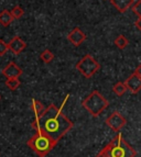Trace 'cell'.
Listing matches in <instances>:
<instances>
[{"label": "cell", "instance_id": "obj_1", "mask_svg": "<svg viewBox=\"0 0 141 157\" xmlns=\"http://www.w3.org/2000/svg\"><path fill=\"white\" fill-rule=\"evenodd\" d=\"M68 97L70 96L64 100V105ZM63 105L58 108L53 103L50 105L39 118H35L32 123V128L35 132H44L58 143V141L74 126L73 122L63 113Z\"/></svg>", "mask_w": 141, "mask_h": 157}, {"label": "cell", "instance_id": "obj_2", "mask_svg": "<svg viewBox=\"0 0 141 157\" xmlns=\"http://www.w3.org/2000/svg\"><path fill=\"white\" fill-rule=\"evenodd\" d=\"M136 151L125 141L120 133H118L96 157H136Z\"/></svg>", "mask_w": 141, "mask_h": 157}, {"label": "cell", "instance_id": "obj_3", "mask_svg": "<svg viewBox=\"0 0 141 157\" xmlns=\"http://www.w3.org/2000/svg\"><path fill=\"white\" fill-rule=\"evenodd\" d=\"M26 144L39 157H45L56 146L58 142L44 132H35Z\"/></svg>", "mask_w": 141, "mask_h": 157}, {"label": "cell", "instance_id": "obj_4", "mask_svg": "<svg viewBox=\"0 0 141 157\" xmlns=\"http://www.w3.org/2000/svg\"><path fill=\"white\" fill-rule=\"evenodd\" d=\"M82 105L84 107V109H86L88 111V113L91 117L97 118L107 109L109 102L99 91L94 90L83 100Z\"/></svg>", "mask_w": 141, "mask_h": 157}, {"label": "cell", "instance_id": "obj_5", "mask_svg": "<svg viewBox=\"0 0 141 157\" xmlns=\"http://www.w3.org/2000/svg\"><path fill=\"white\" fill-rule=\"evenodd\" d=\"M75 68L85 78H91L100 69V64L91 54H86L76 64Z\"/></svg>", "mask_w": 141, "mask_h": 157}, {"label": "cell", "instance_id": "obj_6", "mask_svg": "<svg viewBox=\"0 0 141 157\" xmlns=\"http://www.w3.org/2000/svg\"><path fill=\"white\" fill-rule=\"evenodd\" d=\"M106 124L111 128L112 131L115 132H119L123 126L126 125L127 123V120L126 118L121 114L120 112H118V111H114L106 119Z\"/></svg>", "mask_w": 141, "mask_h": 157}, {"label": "cell", "instance_id": "obj_7", "mask_svg": "<svg viewBox=\"0 0 141 157\" xmlns=\"http://www.w3.org/2000/svg\"><path fill=\"white\" fill-rule=\"evenodd\" d=\"M125 84L131 94H138L141 90V77L135 71L125 80Z\"/></svg>", "mask_w": 141, "mask_h": 157}, {"label": "cell", "instance_id": "obj_8", "mask_svg": "<svg viewBox=\"0 0 141 157\" xmlns=\"http://www.w3.org/2000/svg\"><path fill=\"white\" fill-rule=\"evenodd\" d=\"M67 40L70 44H73L74 46L77 47L85 42L86 35H85V33H84L79 28H74V29L68 33Z\"/></svg>", "mask_w": 141, "mask_h": 157}, {"label": "cell", "instance_id": "obj_9", "mask_svg": "<svg viewBox=\"0 0 141 157\" xmlns=\"http://www.w3.org/2000/svg\"><path fill=\"white\" fill-rule=\"evenodd\" d=\"M1 73L6 78H19L23 71L14 62H9V64L3 68Z\"/></svg>", "mask_w": 141, "mask_h": 157}, {"label": "cell", "instance_id": "obj_10", "mask_svg": "<svg viewBox=\"0 0 141 157\" xmlns=\"http://www.w3.org/2000/svg\"><path fill=\"white\" fill-rule=\"evenodd\" d=\"M8 45H9V50H10L14 55L21 54L26 47V42H24L20 36H18V35H17V36H13L10 42L8 43Z\"/></svg>", "mask_w": 141, "mask_h": 157}, {"label": "cell", "instance_id": "obj_11", "mask_svg": "<svg viewBox=\"0 0 141 157\" xmlns=\"http://www.w3.org/2000/svg\"><path fill=\"white\" fill-rule=\"evenodd\" d=\"M110 2L120 13H125L131 6L135 5L133 0H110Z\"/></svg>", "mask_w": 141, "mask_h": 157}, {"label": "cell", "instance_id": "obj_12", "mask_svg": "<svg viewBox=\"0 0 141 157\" xmlns=\"http://www.w3.org/2000/svg\"><path fill=\"white\" fill-rule=\"evenodd\" d=\"M13 20H14V18L11 14V11L5 9L0 12V24L2 26H9L12 23Z\"/></svg>", "mask_w": 141, "mask_h": 157}, {"label": "cell", "instance_id": "obj_13", "mask_svg": "<svg viewBox=\"0 0 141 157\" xmlns=\"http://www.w3.org/2000/svg\"><path fill=\"white\" fill-rule=\"evenodd\" d=\"M31 109H32V111H33L34 117H35V118H39L40 115L44 112V110H45L44 105H42L40 101H38V100H35V99H32V101H31Z\"/></svg>", "mask_w": 141, "mask_h": 157}, {"label": "cell", "instance_id": "obj_14", "mask_svg": "<svg viewBox=\"0 0 141 157\" xmlns=\"http://www.w3.org/2000/svg\"><path fill=\"white\" fill-rule=\"evenodd\" d=\"M127 90H128V88H127L126 84H125V82H121V81H118V82H116V84L114 85V87H112V91L115 92L118 97H121V96H123Z\"/></svg>", "mask_w": 141, "mask_h": 157}, {"label": "cell", "instance_id": "obj_15", "mask_svg": "<svg viewBox=\"0 0 141 157\" xmlns=\"http://www.w3.org/2000/svg\"><path fill=\"white\" fill-rule=\"evenodd\" d=\"M115 45L119 48V50H125L126 47L128 46L129 44V41L128 39L125 36V35H123V34H120V35H118L117 37H116L115 40Z\"/></svg>", "mask_w": 141, "mask_h": 157}, {"label": "cell", "instance_id": "obj_16", "mask_svg": "<svg viewBox=\"0 0 141 157\" xmlns=\"http://www.w3.org/2000/svg\"><path fill=\"white\" fill-rule=\"evenodd\" d=\"M5 85L9 90L14 91V90L18 89L19 87H20L21 82H20V80H19V78H7Z\"/></svg>", "mask_w": 141, "mask_h": 157}, {"label": "cell", "instance_id": "obj_17", "mask_svg": "<svg viewBox=\"0 0 141 157\" xmlns=\"http://www.w3.org/2000/svg\"><path fill=\"white\" fill-rule=\"evenodd\" d=\"M40 58L43 63L45 64H50L53 59H54V54L51 52L50 50H44L43 52L41 53V55H40Z\"/></svg>", "mask_w": 141, "mask_h": 157}, {"label": "cell", "instance_id": "obj_18", "mask_svg": "<svg viewBox=\"0 0 141 157\" xmlns=\"http://www.w3.org/2000/svg\"><path fill=\"white\" fill-rule=\"evenodd\" d=\"M11 14H12L14 19H20L23 17L24 10L21 8L20 6H16V7H13L12 10H11Z\"/></svg>", "mask_w": 141, "mask_h": 157}, {"label": "cell", "instance_id": "obj_19", "mask_svg": "<svg viewBox=\"0 0 141 157\" xmlns=\"http://www.w3.org/2000/svg\"><path fill=\"white\" fill-rule=\"evenodd\" d=\"M9 51L8 43H6L3 40H0V56H5Z\"/></svg>", "mask_w": 141, "mask_h": 157}, {"label": "cell", "instance_id": "obj_20", "mask_svg": "<svg viewBox=\"0 0 141 157\" xmlns=\"http://www.w3.org/2000/svg\"><path fill=\"white\" fill-rule=\"evenodd\" d=\"M132 11L135 14H137L138 17H141V0H138V1L132 6Z\"/></svg>", "mask_w": 141, "mask_h": 157}, {"label": "cell", "instance_id": "obj_21", "mask_svg": "<svg viewBox=\"0 0 141 157\" xmlns=\"http://www.w3.org/2000/svg\"><path fill=\"white\" fill-rule=\"evenodd\" d=\"M135 25H136L139 29V31L141 32V17H139V18L137 19V21L135 22Z\"/></svg>", "mask_w": 141, "mask_h": 157}, {"label": "cell", "instance_id": "obj_22", "mask_svg": "<svg viewBox=\"0 0 141 157\" xmlns=\"http://www.w3.org/2000/svg\"><path fill=\"white\" fill-rule=\"evenodd\" d=\"M136 71V73L138 74L139 76L141 77V64H140V65L138 66V67H137V69H136V71Z\"/></svg>", "mask_w": 141, "mask_h": 157}, {"label": "cell", "instance_id": "obj_23", "mask_svg": "<svg viewBox=\"0 0 141 157\" xmlns=\"http://www.w3.org/2000/svg\"><path fill=\"white\" fill-rule=\"evenodd\" d=\"M0 99H1V96H0Z\"/></svg>", "mask_w": 141, "mask_h": 157}]
</instances>
